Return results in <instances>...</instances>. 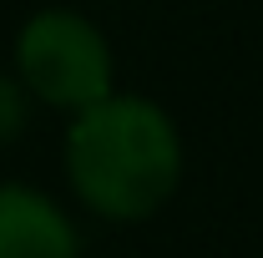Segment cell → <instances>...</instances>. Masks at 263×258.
Masks as SVG:
<instances>
[{
    "label": "cell",
    "instance_id": "cell-4",
    "mask_svg": "<svg viewBox=\"0 0 263 258\" xmlns=\"http://www.w3.org/2000/svg\"><path fill=\"white\" fill-rule=\"evenodd\" d=\"M31 117H35V101L31 91L21 86L15 71H0V152L15 147L26 132H31Z\"/></svg>",
    "mask_w": 263,
    "mask_h": 258
},
{
    "label": "cell",
    "instance_id": "cell-3",
    "mask_svg": "<svg viewBox=\"0 0 263 258\" xmlns=\"http://www.w3.org/2000/svg\"><path fill=\"white\" fill-rule=\"evenodd\" d=\"M81 218L56 193L0 177V258H81Z\"/></svg>",
    "mask_w": 263,
    "mask_h": 258
},
{
    "label": "cell",
    "instance_id": "cell-2",
    "mask_svg": "<svg viewBox=\"0 0 263 258\" xmlns=\"http://www.w3.org/2000/svg\"><path fill=\"white\" fill-rule=\"evenodd\" d=\"M10 71L46 112H81L117 91V46L91 10L81 5H41L10 41Z\"/></svg>",
    "mask_w": 263,
    "mask_h": 258
},
{
    "label": "cell",
    "instance_id": "cell-1",
    "mask_svg": "<svg viewBox=\"0 0 263 258\" xmlns=\"http://www.w3.org/2000/svg\"><path fill=\"white\" fill-rule=\"evenodd\" d=\"M61 177L71 208L111 228H142L182 193L187 137L147 91H106L66 117Z\"/></svg>",
    "mask_w": 263,
    "mask_h": 258
}]
</instances>
